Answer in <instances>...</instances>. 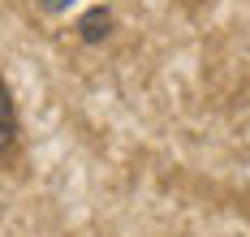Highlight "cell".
Segmentation results:
<instances>
[{
  "label": "cell",
  "mask_w": 250,
  "mask_h": 237,
  "mask_svg": "<svg viewBox=\"0 0 250 237\" xmlns=\"http://www.w3.org/2000/svg\"><path fill=\"white\" fill-rule=\"evenodd\" d=\"M18 134H22V125H18V104L9 95V82L0 78V159H9L18 151Z\"/></svg>",
  "instance_id": "1"
}]
</instances>
